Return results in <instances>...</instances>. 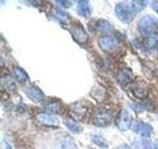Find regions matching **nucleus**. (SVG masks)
<instances>
[{"label": "nucleus", "instance_id": "nucleus-1", "mask_svg": "<svg viewBox=\"0 0 158 149\" xmlns=\"http://www.w3.org/2000/svg\"><path fill=\"white\" fill-rule=\"evenodd\" d=\"M115 13L118 20H121L123 23L126 24L131 23L136 14L132 5L127 3H118L115 8Z\"/></svg>", "mask_w": 158, "mask_h": 149}, {"label": "nucleus", "instance_id": "nucleus-2", "mask_svg": "<svg viewBox=\"0 0 158 149\" xmlns=\"http://www.w3.org/2000/svg\"><path fill=\"white\" fill-rule=\"evenodd\" d=\"M137 27L141 34L150 37L155 33L156 30H158V22L154 17L147 15L138 21Z\"/></svg>", "mask_w": 158, "mask_h": 149}, {"label": "nucleus", "instance_id": "nucleus-3", "mask_svg": "<svg viewBox=\"0 0 158 149\" xmlns=\"http://www.w3.org/2000/svg\"><path fill=\"white\" fill-rule=\"evenodd\" d=\"M112 111L108 107H100L96 109L93 115V124L98 127H104L112 121Z\"/></svg>", "mask_w": 158, "mask_h": 149}, {"label": "nucleus", "instance_id": "nucleus-4", "mask_svg": "<svg viewBox=\"0 0 158 149\" xmlns=\"http://www.w3.org/2000/svg\"><path fill=\"white\" fill-rule=\"evenodd\" d=\"M87 112H88V107L81 102L72 103L70 106V108H69V113H70L71 118L78 121L83 120L86 117Z\"/></svg>", "mask_w": 158, "mask_h": 149}, {"label": "nucleus", "instance_id": "nucleus-5", "mask_svg": "<svg viewBox=\"0 0 158 149\" xmlns=\"http://www.w3.org/2000/svg\"><path fill=\"white\" fill-rule=\"evenodd\" d=\"M71 36L74 39V41L77 42L78 44L84 45L88 42L89 40V35L86 32V30L84 29L81 25L79 24H74L73 26L71 27L70 30Z\"/></svg>", "mask_w": 158, "mask_h": 149}, {"label": "nucleus", "instance_id": "nucleus-6", "mask_svg": "<svg viewBox=\"0 0 158 149\" xmlns=\"http://www.w3.org/2000/svg\"><path fill=\"white\" fill-rule=\"evenodd\" d=\"M132 124V118L131 113L127 109H123L117 119V127L121 131H127Z\"/></svg>", "mask_w": 158, "mask_h": 149}, {"label": "nucleus", "instance_id": "nucleus-7", "mask_svg": "<svg viewBox=\"0 0 158 149\" xmlns=\"http://www.w3.org/2000/svg\"><path fill=\"white\" fill-rule=\"evenodd\" d=\"M98 44H99V47H100L103 51L111 52L117 48L118 41H117V39L113 36H104L99 39Z\"/></svg>", "mask_w": 158, "mask_h": 149}, {"label": "nucleus", "instance_id": "nucleus-8", "mask_svg": "<svg viewBox=\"0 0 158 149\" xmlns=\"http://www.w3.org/2000/svg\"><path fill=\"white\" fill-rule=\"evenodd\" d=\"M25 93L26 96L34 102H42L44 98V93L36 86H29L25 88Z\"/></svg>", "mask_w": 158, "mask_h": 149}, {"label": "nucleus", "instance_id": "nucleus-9", "mask_svg": "<svg viewBox=\"0 0 158 149\" xmlns=\"http://www.w3.org/2000/svg\"><path fill=\"white\" fill-rule=\"evenodd\" d=\"M38 121L43 124V125H47V126H58L59 125V119L52 115V114H48V112H42L39 113L37 115Z\"/></svg>", "mask_w": 158, "mask_h": 149}, {"label": "nucleus", "instance_id": "nucleus-10", "mask_svg": "<svg viewBox=\"0 0 158 149\" xmlns=\"http://www.w3.org/2000/svg\"><path fill=\"white\" fill-rule=\"evenodd\" d=\"M132 130L133 132H136L143 138H148L152 132H153V128L149 124L143 123V122H133L132 123Z\"/></svg>", "mask_w": 158, "mask_h": 149}, {"label": "nucleus", "instance_id": "nucleus-11", "mask_svg": "<svg viewBox=\"0 0 158 149\" xmlns=\"http://www.w3.org/2000/svg\"><path fill=\"white\" fill-rule=\"evenodd\" d=\"M131 92L137 98L143 99L145 98L148 96V93H149V88H148V86L143 82H138L132 84L131 87Z\"/></svg>", "mask_w": 158, "mask_h": 149}, {"label": "nucleus", "instance_id": "nucleus-12", "mask_svg": "<svg viewBox=\"0 0 158 149\" xmlns=\"http://www.w3.org/2000/svg\"><path fill=\"white\" fill-rule=\"evenodd\" d=\"M117 79L121 84L125 86V84H127L133 81V74L128 69H122L117 74Z\"/></svg>", "mask_w": 158, "mask_h": 149}, {"label": "nucleus", "instance_id": "nucleus-13", "mask_svg": "<svg viewBox=\"0 0 158 149\" xmlns=\"http://www.w3.org/2000/svg\"><path fill=\"white\" fill-rule=\"evenodd\" d=\"M77 12L82 17H89L91 15V6L89 1H78L77 2Z\"/></svg>", "mask_w": 158, "mask_h": 149}, {"label": "nucleus", "instance_id": "nucleus-14", "mask_svg": "<svg viewBox=\"0 0 158 149\" xmlns=\"http://www.w3.org/2000/svg\"><path fill=\"white\" fill-rule=\"evenodd\" d=\"M44 111L48 112H52V113H60L61 111V104L57 101H52L48 102L44 106Z\"/></svg>", "mask_w": 158, "mask_h": 149}, {"label": "nucleus", "instance_id": "nucleus-15", "mask_svg": "<svg viewBox=\"0 0 158 149\" xmlns=\"http://www.w3.org/2000/svg\"><path fill=\"white\" fill-rule=\"evenodd\" d=\"M58 148L59 149H75L76 145L74 141L72 140V138L68 136H63L61 138H59L58 140Z\"/></svg>", "mask_w": 158, "mask_h": 149}, {"label": "nucleus", "instance_id": "nucleus-16", "mask_svg": "<svg viewBox=\"0 0 158 149\" xmlns=\"http://www.w3.org/2000/svg\"><path fill=\"white\" fill-rule=\"evenodd\" d=\"M64 125H65L72 133H76L77 134V133H81L83 131L82 126L79 125V124L72 118L65 119V120H64Z\"/></svg>", "mask_w": 158, "mask_h": 149}, {"label": "nucleus", "instance_id": "nucleus-17", "mask_svg": "<svg viewBox=\"0 0 158 149\" xmlns=\"http://www.w3.org/2000/svg\"><path fill=\"white\" fill-rule=\"evenodd\" d=\"M12 73L15 79H17L19 83H25L26 81H28V74L20 67H14L12 70Z\"/></svg>", "mask_w": 158, "mask_h": 149}, {"label": "nucleus", "instance_id": "nucleus-18", "mask_svg": "<svg viewBox=\"0 0 158 149\" xmlns=\"http://www.w3.org/2000/svg\"><path fill=\"white\" fill-rule=\"evenodd\" d=\"M91 141L93 143H95L97 146H99L100 148H108V142L106 141V139L104 138L101 134L99 133H92L90 135Z\"/></svg>", "mask_w": 158, "mask_h": 149}, {"label": "nucleus", "instance_id": "nucleus-19", "mask_svg": "<svg viewBox=\"0 0 158 149\" xmlns=\"http://www.w3.org/2000/svg\"><path fill=\"white\" fill-rule=\"evenodd\" d=\"M53 15H54V17L58 20V21H60L63 24H67L69 22V19H70V18H69V15L65 11H63V10H60V9L54 10Z\"/></svg>", "mask_w": 158, "mask_h": 149}, {"label": "nucleus", "instance_id": "nucleus-20", "mask_svg": "<svg viewBox=\"0 0 158 149\" xmlns=\"http://www.w3.org/2000/svg\"><path fill=\"white\" fill-rule=\"evenodd\" d=\"M97 28L100 32L103 33H109L113 31V26L110 22H108L107 20H100L97 23Z\"/></svg>", "mask_w": 158, "mask_h": 149}, {"label": "nucleus", "instance_id": "nucleus-21", "mask_svg": "<svg viewBox=\"0 0 158 149\" xmlns=\"http://www.w3.org/2000/svg\"><path fill=\"white\" fill-rule=\"evenodd\" d=\"M146 47L148 49H156L158 47V36L156 35H152V36L148 37L146 40Z\"/></svg>", "mask_w": 158, "mask_h": 149}, {"label": "nucleus", "instance_id": "nucleus-22", "mask_svg": "<svg viewBox=\"0 0 158 149\" xmlns=\"http://www.w3.org/2000/svg\"><path fill=\"white\" fill-rule=\"evenodd\" d=\"M95 92H91V96L94 97V98H96L97 101L99 102H101L103 101V98L104 97H105V93H104V89L103 88H95Z\"/></svg>", "mask_w": 158, "mask_h": 149}, {"label": "nucleus", "instance_id": "nucleus-23", "mask_svg": "<svg viewBox=\"0 0 158 149\" xmlns=\"http://www.w3.org/2000/svg\"><path fill=\"white\" fill-rule=\"evenodd\" d=\"M141 145L143 149H154V145L148 138H142L141 139Z\"/></svg>", "mask_w": 158, "mask_h": 149}, {"label": "nucleus", "instance_id": "nucleus-24", "mask_svg": "<svg viewBox=\"0 0 158 149\" xmlns=\"http://www.w3.org/2000/svg\"><path fill=\"white\" fill-rule=\"evenodd\" d=\"M56 3H58L60 6H62V7H64V8H68V7H70L71 6V2H69V1H60V0H57L56 1Z\"/></svg>", "mask_w": 158, "mask_h": 149}, {"label": "nucleus", "instance_id": "nucleus-25", "mask_svg": "<svg viewBox=\"0 0 158 149\" xmlns=\"http://www.w3.org/2000/svg\"><path fill=\"white\" fill-rule=\"evenodd\" d=\"M151 7H152V9L154 10V11L158 14V2H157V1H153V2H151Z\"/></svg>", "mask_w": 158, "mask_h": 149}, {"label": "nucleus", "instance_id": "nucleus-26", "mask_svg": "<svg viewBox=\"0 0 158 149\" xmlns=\"http://www.w3.org/2000/svg\"><path fill=\"white\" fill-rule=\"evenodd\" d=\"M117 149H131V147L130 146V145H128V144H122V145L121 146H118Z\"/></svg>", "mask_w": 158, "mask_h": 149}, {"label": "nucleus", "instance_id": "nucleus-27", "mask_svg": "<svg viewBox=\"0 0 158 149\" xmlns=\"http://www.w3.org/2000/svg\"><path fill=\"white\" fill-rule=\"evenodd\" d=\"M5 149H13V148H12V146L10 145L9 143L6 142V143H5Z\"/></svg>", "mask_w": 158, "mask_h": 149}, {"label": "nucleus", "instance_id": "nucleus-28", "mask_svg": "<svg viewBox=\"0 0 158 149\" xmlns=\"http://www.w3.org/2000/svg\"><path fill=\"white\" fill-rule=\"evenodd\" d=\"M154 149H158V143H156L154 145Z\"/></svg>", "mask_w": 158, "mask_h": 149}]
</instances>
